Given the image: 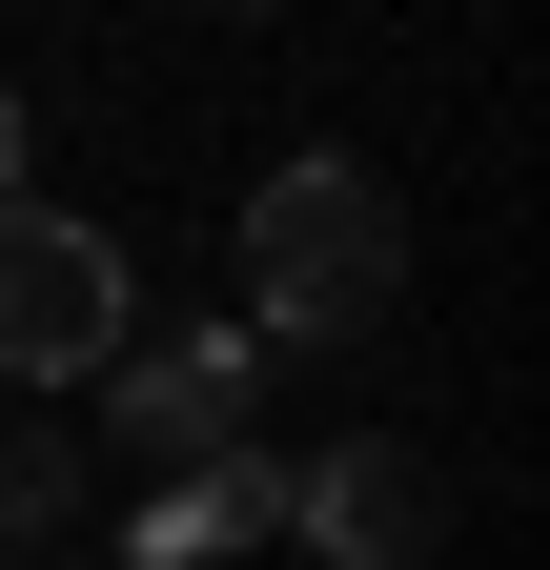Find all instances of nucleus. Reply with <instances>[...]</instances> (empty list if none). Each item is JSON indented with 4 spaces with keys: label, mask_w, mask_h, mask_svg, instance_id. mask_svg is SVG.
Listing matches in <instances>:
<instances>
[{
    "label": "nucleus",
    "mask_w": 550,
    "mask_h": 570,
    "mask_svg": "<svg viewBox=\"0 0 550 570\" xmlns=\"http://www.w3.org/2000/svg\"><path fill=\"white\" fill-rule=\"evenodd\" d=\"M387 306H407V204L347 142L265 164V204H245V346H367Z\"/></svg>",
    "instance_id": "f257e3e1"
},
{
    "label": "nucleus",
    "mask_w": 550,
    "mask_h": 570,
    "mask_svg": "<svg viewBox=\"0 0 550 570\" xmlns=\"http://www.w3.org/2000/svg\"><path fill=\"white\" fill-rule=\"evenodd\" d=\"M144 346V265L82 204H0V387H102Z\"/></svg>",
    "instance_id": "f03ea898"
},
{
    "label": "nucleus",
    "mask_w": 550,
    "mask_h": 570,
    "mask_svg": "<svg viewBox=\"0 0 550 570\" xmlns=\"http://www.w3.org/2000/svg\"><path fill=\"white\" fill-rule=\"evenodd\" d=\"M265 346L245 326H164V346H122L102 367V449L122 469H225V449H265Z\"/></svg>",
    "instance_id": "7ed1b4c3"
},
{
    "label": "nucleus",
    "mask_w": 550,
    "mask_h": 570,
    "mask_svg": "<svg viewBox=\"0 0 550 570\" xmlns=\"http://www.w3.org/2000/svg\"><path fill=\"white\" fill-rule=\"evenodd\" d=\"M286 530H306L326 570H429V550H449V469L407 449V428H347V449L286 469Z\"/></svg>",
    "instance_id": "20e7f679"
},
{
    "label": "nucleus",
    "mask_w": 550,
    "mask_h": 570,
    "mask_svg": "<svg viewBox=\"0 0 550 570\" xmlns=\"http://www.w3.org/2000/svg\"><path fill=\"white\" fill-rule=\"evenodd\" d=\"M265 530H286V469L225 449V469H164L144 510H122V570H225V550H265Z\"/></svg>",
    "instance_id": "39448f33"
},
{
    "label": "nucleus",
    "mask_w": 550,
    "mask_h": 570,
    "mask_svg": "<svg viewBox=\"0 0 550 570\" xmlns=\"http://www.w3.org/2000/svg\"><path fill=\"white\" fill-rule=\"evenodd\" d=\"M61 510H82V449H61V428H0V570H21Z\"/></svg>",
    "instance_id": "423d86ee"
},
{
    "label": "nucleus",
    "mask_w": 550,
    "mask_h": 570,
    "mask_svg": "<svg viewBox=\"0 0 550 570\" xmlns=\"http://www.w3.org/2000/svg\"><path fill=\"white\" fill-rule=\"evenodd\" d=\"M0 204H41V102L0 82Z\"/></svg>",
    "instance_id": "0eeeda50"
},
{
    "label": "nucleus",
    "mask_w": 550,
    "mask_h": 570,
    "mask_svg": "<svg viewBox=\"0 0 550 570\" xmlns=\"http://www.w3.org/2000/svg\"><path fill=\"white\" fill-rule=\"evenodd\" d=\"M225 21H265V0H225Z\"/></svg>",
    "instance_id": "6e6552de"
}]
</instances>
